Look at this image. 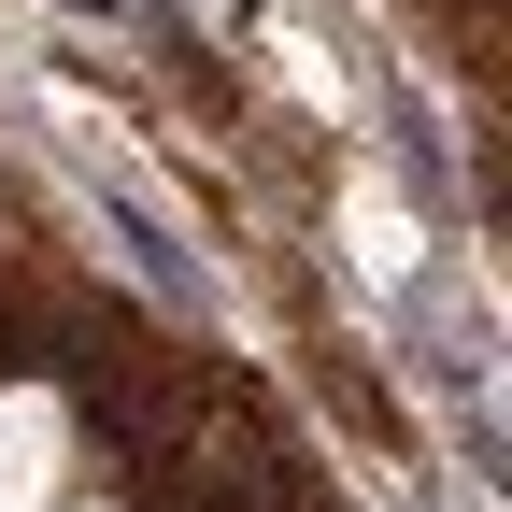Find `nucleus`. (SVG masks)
I'll use <instances>...</instances> for the list:
<instances>
[{
  "mask_svg": "<svg viewBox=\"0 0 512 512\" xmlns=\"http://www.w3.org/2000/svg\"><path fill=\"white\" fill-rule=\"evenodd\" d=\"M57 484H72V413L43 384H0V512H43Z\"/></svg>",
  "mask_w": 512,
  "mask_h": 512,
  "instance_id": "nucleus-1",
  "label": "nucleus"
},
{
  "mask_svg": "<svg viewBox=\"0 0 512 512\" xmlns=\"http://www.w3.org/2000/svg\"><path fill=\"white\" fill-rule=\"evenodd\" d=\"M43 512H57V498H43ZM72 512H100V498H72Z\"/></svg>",
  "mask_w": 512,
  "mask_h": 512,
  "instance_id": "nucleus-2",
  "label": "nucleus"
}]
</instances>
